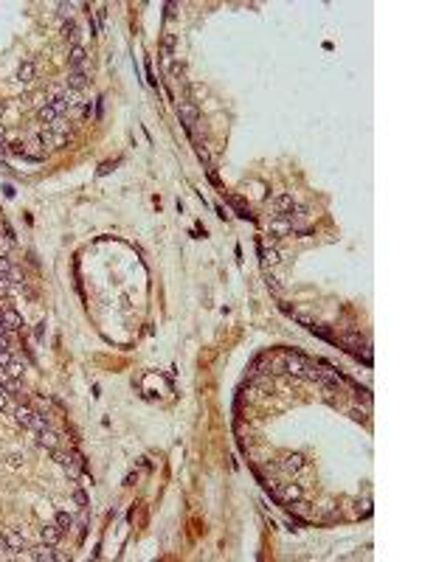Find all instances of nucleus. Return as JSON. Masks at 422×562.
Masks as SVG:
<instances>
[{
  "label": "nucleus",
  "instance_id": "nucleus-26",
  "mask_svg": "<svg viewBox=\"0 0 422 562\" xmlns=\"http://www.w3.org/2000/svg\"><path fill=\"white\" fill-rule=\"evenodd\" d=\"M12 360H14V357H12V351H9V348H0V368H6Z\"/></svg>",
  "mask_w": 422,
  "mask_h": 562
},
{
  "label": "nucleus",
  "instance_id": "nucleus-36",
  "mask_svg": "<svg viewBox=\"0 0 422 562\" xmlns=\"http://www.w3.org/2000/svg\"><path fill=\"white\" fill-rule=\"evenodd\" d=\"M138 481V475H135V472H130V475H127V478H124V483H127V486H133V483H135Z\"/></svg>",
  "mask_w": 422,
  "mask_h": 562
},
{
  "label": "nucleus",
  "instance_id": "nucleus-32",
  "mask_svg": "<svg viewBox=\"0 0 422 562\" xmlns=\"http://www.w3.org/2000/svg\"><path fill=\"white\" fill-rule=\"evenodd\" d=\"M57 9H59V14H62V17H70V9H73V6H70V3H59Z\"/></svg>",
  "mask_w": 422,
  "mask_h": 562
},
{
  "label": "nucleus",
  "instance_id": "nucleus-4",
  "mask_svg": "<svg viewBox=\"0 0 422 562\" xmlns=\"http://www.w3.org/2000/svg\"><path fill=\"white\" fill-rule=\"evenodd\" d=\"M68 65H70V70H85V67H88V54H85V48H82V45L70 48Z\"/></svg>",
  "mask_w": 422,
  "mask_h": 562
},
{
  "label": "nucleus",
  "instance_id": "nucleus-13",
  "mask_svg": "<svg viewBox=\"0 0 422 562\" xmlns=\"http://www.w3.org/2000/svg\"><path fill=\"white\" fill-rule=\"evenodd\" d=\"M259 256H262L265 267H267V264H270V267H273V264H279V250H276V247H265L262 242H259Z\"/></svg>",
  "mask_w": 422,
  "mask_h": 562
},
{
  "label": "nucleus",
  "instance_id": "nucleus-9",
  "mask_svg": "<svg viewBox=\"0 0 422 562\" xmlns=\"http://www.w3.org/2000/svg\"><path fill=\"white\" fill-rule=\"evenodd\" d=\"M40 537H43V542H48V545H57L59 540H62V528H59L57 523L43 526V528H40Z\"/></svg>",
  "mask_w": 422,
  "mask_h": 562
},
{
  "label": "nucleus",
  "instance_id": "nucleus-28",
  "mask_svg": "<svg viewBox=\"0 0 422 562\" xmlns=\"http://www.w3.org/2000/svg\"><path fill=\"white\" fill-rule=\"evenodd\" d=\"M73 500H76L79 509H85V506H88V495L82 492V489H76V492H73Z\"/></svg>",
  "mask_w": 422,
  "mask_h": 562
},
{
  "label": "nucleus",
  "instance_id": "nucleus-22",
  "mask_svg": "<svg viewBox=\"0 0 422 562\" xmlns=\"http://www.w3.org/2000/svg\"><path fill=\"white\" fill-rule=\"evenodd\" d=\"M57 526L62 528V534H65V531L73 526V517H70L68 512H57Z\"/></svg>",
  "mask_w": 422,
  "mask_h": 562
},
{
  "label": "nucleus",
  "instance_id": "nucleus-40",
  "mask_svg": "<svg viewBox=\"0 0 422 562\" xmlns=\"http://www.w3.org/2000/svg\"><path fill=\"white\" fill-rule=\"evenodd\" d=\"M0 411H6V393H0Z\"/></svg>",
  "mask_w": 422,
  "mask_h": 562
},
{
  "label": "nucleus",
  "instance_id": "nucleus-15",
  "mask_svg": "<svg viewBox=\"0 0 422 562\" xmlns=\"http://www.w3.org/2000/svg\"><path fill=\"white\" fill-rule=\"evenodd\" d=\"M34 76H37V67H34V62H31V59L17 67V82H31Z\"/></svg>",
  "mask_w": 422,
  "mask_h": 562
},
{
  "label": "nucleus",
  "instance_id": "nucleus-37",
  "mask_svg": "<svg viewBox=\"0 0 422 562\" xmlns=\"http://www.w3.org/2000/svg\"><path fill=\"white\" fill-rule=\"evenodd\" d=\"M175 11H178V3H169L166 6V17H175Z\"/></svg>",
  "mask_w": 422,
  "mask_h": 562
},
{
  "label": "nucleus",
  "instance_id": "nucleus-11",
  "mask_svg": "<svg viewBox=\"0 0 422 562\" xmlns=\"http://www.w3.org/2000/svg\"><path fill=\"white\" fill-rule=\"evenodd\" d=\"M37 438H40V444L48 450H57L59 447V433H54L51 427H43L40 433H37Z\"/></svg>",
  "mask_w": 422,
  "mask_h": 562
},
{
  "label": "nucleus",
  "instance_id": "nucleus-16",
  "mask_svg": "<svg viewBox=\"0 0 422 562\" xmlns=\"http://www.w3.org/2000/svg\"><path fill=\"white\" fill-rule=\"evenodd\" d=\"M40 144H45V146H62V144H65V135H59V132H51V130H45V132L40 135Z\"/></svg>",
  "mask_w": 422,
  "mask_h": 562
},
{
  "label": "nucleus",
  "instance_id": "nucleus-1",
  "mask_svg": "<svg viewBox=\"0 0 422 562\" xmlns=\"http://www.w3.org/2000/svg\"><path fill=\"white\" fill-rule=\"evenodd\" d=\"M178 115H180V124L186 127V130H194V124H197V118H200V110H197V104H192V101H180Z\"/></svg>",
  "mask_w": 422,
  "mask_h": 562
},
{
  "label": "nucleus",
  "instance_id": "nucleus-12",
  "mask_svg": "<svg viewBox=\"0 0 422 562\" xmlns=\"http://www.w3.org/2000/svg\"><path fill=\"white\" fill-rule=\"evenodd\" d=\"M341 343L349 348V351H355V354H360V346H366L363 337L357 335V332H346V335H341Z\"/></svg>",
  "mask_w": 422,
  "mask_h": 562
},
{
  "label": "nucleus",
  "instance_id": "nucleus-2",
  "mask_svg": "<svg viewBox=\"0 0 422 562\" xmlns=\"http://www.w3.org/2000/svg\"><path fill=\"white\" fill-rule=\"evenodd\" d=\"M25 557L34 562H54V557H57V551H54V545H48V542H40V545H34V548L25 551Z\"/></svg>",
  "mask_w": 422,
  "mask_h": 562
},
{
  "label": "nucleus",
  "instance_id": "nucleus-17",
  "mask_svg": "<svg viewBox=\"0 0 422 562\" xmlns=\"http://www.w3.org/2000/svg\"><path fill=\"white\" fill-rule=\"evenodd\" d=\"M51 107H54V112L62 118V115L70 110V99L68 96H54V99H51Z\"/></svg>",
  "mask_w": 422,
  "mask_h": 562
},
{
  "label": "nucleus",
  "instance_id": "nucleus-6",
  "mask_svg": "<svg viewBox=\"0 0 422 562\" xmlns=\"http://www.w3.org/2000/svg\"><path fill=\"white\" fill-rule=\"evenodd\" d=\"M0 321H3V326H6L9 332H17V329L23 326V315L17 312V309H3V312H0Z\"/></svg>",
  "mask_w": 422,
  "mask_h": 562
},
{
  "label": "nucleus",
  "instance_id": "nucleus-8",
  "mask_svg": "<svg viewBox=\"0 0 422 562\" xmlns=\"http://www.w3.org/2000/svg\"><path fill=\"white\" fill-rule=\"evenodd\" d=\"M282 470L287 472V475H296V472L304 470V455H298V453H290L285 458V464H282Z\"/></svg>",
  "mask_w": 422,
  "mask_h": 562
},
{
  "label": "nucleus",
  "instance_id": "nucleus-38",
  "mask_svg": "<svg viewBox=\"0 0 422 562\" xmlns=\"http://www.w3.org/2000/svg\"><path fill=\"white\" fill-rule=\"evenodd\" d=\"M267 287H270V290H273V292H279V281H276V279H270V276H267Z\"/></svg>",
  "mask_w": 422,
  "mask_h": 562
},
{
  "label": "nucleus",
  "instance_id": "nucleus-7",
  "mask_svg": "<svg viewBox=\"0 0 422 562\" xmlns=\"http://www.w3.org/2000/svg\"><path fill=\"white\" fill-rule=\"evenodd\" d=\"M293 234V219L290 216H276L270 222V236H287Z\"/></svg>",
  "mask_w": 422,
  "mask_h": 562
},
{
  "label": "nucleus",
  "instance_id": "nucleus-5",
  "mask_svg": "<svg viewBox=\"0 0 422 562\" xmlns=\"http://www.w3.org/2000/svg\"><path fill=\"white\" fill-rule=\"evenodd\" d=\"M34 416H37L34 408H28V405H20V408L14 411V422H17L20 427H28V430H31V425H34Z\"/></svg>",
  "mask_w": 422,
  "mask_h": 562
},
{
  "label": "nucleus",
  "instance_id": "nucleus-19",
  "mask_svg": "<svg viewBox=\"0 0 422 562\" xmlns=\"http://www.w3.org/2000/svg\"><path fill=\"white\" fill-rule=\"evenodd\" d=\"M3 537H6V542H9V548H12V551H20L25 545V537L20 534V531H6Z\"/></svg>",
  "mask_w": 422,
  "mask_h": 562
},
{
  "label": "nucleus",
  "instance_id": "nucleus-33",
  "mask_svg": "<svg viewBox=\"0 0 422 562\" xmlns=\"http://www.w3.org/2000/svg\"><path fill=\"white\" fill-rule=\"evenodd\" d=\"M9 287H12V281L6 279V276H0V292H9Z\"/></svg>",
  "mask_w": 422,
  "mask_h": 562
},
{
  "label": "nucleus",
  "instance_id": "nucleus-25",
  "mask_svg": "<svg viewBox=\"0 0 422 562\" xmlns=\"http://www.w3.org/2000/svg\"><path fill=\"white\" fill-rule=\"evenodd\" d=\"M43 427H48V416H43V413H37V416H34V425H31V430H37V433H40V430H43Z\"/></svg>",
  "mask_w": 422,
  "mask_h": 562
},
{
  "label": "nucleus",
  "instance_id": "nucleus-30",
  "mask_svg": "<svg viewBox=\"0 0 422 562\" xmlns=\"http://www.w3.org/2000/svg\"><path fill=\"white\" fill-rule=\"evenodd\" d=\"M293 318H296L298 324H304V326H312V318H310V315H304V312H293Z\"/></svg>",
  "mask_w": 422,
  "mask_h": 562
},
{
  "label": "nucleus",
  "instance_id": "nucleus-41",
  "mask_svg": "<svg viewBox=\"0 0 422 562\" xmlns=\"http://www.w3.org/2000/svg\"><path fill=\"white\" fill-rule=\"evenodd\" d=\"M0 393H6V388H3V380H0Z\"/></svg>",
  "mask_w": 422,
  "mask_h": 562
},
{
  "label": "nucleus",
  "instance_id": "nucleus-20",
  "mask_svg": "<svg viewBox=\"0 0 422 562\" xmlns=\"http://www.w3.org/2000/svg\"><path fill=\"white\" fill-rule=\"evenodd\" d=\"M62 34H65L70 43H73V48L79 45V28H76V22H73V20H65V25H62Z\"/></svg>",
  "mask_w": 422,
  "mask_h": 562
},
{
  "label": "nucleus",
  "instance_id": "nucleus-29",
  "mask_svg": "<svg viewBox=\"0 0 422 562\" xmlns=\"http://www.w3.org/2000/svg\"><path fill=\"white\" fill-rule=\"evenodd\" d=\"M9 250H12V239H9V236H6V239L0 236V256H9Z\"/></svg>",
  "mask_w": 422,
  "mask_h": 562
},
{
  "label": "nucleus",
  "instance_id": "nucleus-3",
  "mask_svg": "<svg viewBox=\"0 0 422 562\" xmlns=\"http://www.w3.org/2000/svg\"><path fill=\"white\" fill-rule=\"evenodd\" d=\"M293 500H301V486L298 483H285L282 492H276V503H293Z\"/></svg>",
  "mask_w": 422,
  "mask_h": 562
},
{
  "label": "nucleus",
  "instance_id": "nucleus-14",
  "mask_svg": "<svg viewBox=\"0 0 422 562\" xmlns=\"http://www.w3.org/2000/svg\"><path fill=\"white\" fill-rule=\"evenodd\" d=\"M85 85H88V73H85V70H70L68 73V87L70 90H82Z\"/></svg>",
  "mask_w": 422,
  "mask_h": 562
},
{
  "label": "nucleus",
  "instance_id": "nucleus-27",
  "mask_svg": "<svg viewBox=\"0 0 422 562\" xmlns=\"http://www.w3.org/2000/svg\"><path fill=\"white\" fill-rule=\"evenodd\" d=\"M3 388H6V391H12V393H17V391H20V380H14V377H9V380L3 382Z\"/></svg>",
  "mask_w": 422,
  "mask_h": 562
},
{
  "label": "nucleus",
  "instance_id": "nucleus-31",
  "mask_svg": "<svg viewBox=\"0 0 422 562\" xmlns=\"http://www.w3.org/2000/svg\"><path fill=\"white\" fill-rule=\"evenodd\" d=\"M9 270H12V261H9L6 256H0V276H6Z\"/></svg>",
  "mask_w": 422,
  "mask_h": 562
},
{
  "label": "nucleus",
  "instance_id": "nucleus-42",
  "mask_svg": "<svg viewBox=\"0 0 422 562\" xmlns=\"http://www.w3.org/2000/svg\"><path fill=\"white\" fill-rule=\"evenodd\" d=\"M0 141H3V127H0Z\"/></svg>",
  "mask_w": 422,
  "mask_h": 562
},
{
  "label": "nucleus",
  "instance_id": "nucleus-39",
  "mask_svg": "<svg viewBox=\"0 0 422 562\" xmlns=\"http://www.w3.org/2000/svg\"><path fill=\"white\" fill-rule=\"evenodd\" d=\"M0 554H9V542H6V537L0 540Z\"/></svg>",
  "mask_w": 422,
  "mask_h": 562
},
{
  "label": "nucleus",
  "instance_id": "nucleus-10",
  "mask_svg": "<svg viewBox=\"0 0 422 562\" xmlns=\"http://www.w3.org/2000/svg\"><path fill=\"white\" fill-rule=\"evenodd\" d=\"M293 205H296V202H293L290 194H276L273 197V208L279 211V216H287V214L293 211Z\"/></svg>",
  "mask_w": 422,
  "mask_h": 562
},
{
  "label": "nucleus",
  "instance_id": "nucleus-24",
  "mask_svg": "<svg viewBox=\"0 0 422 562\" xmlns=\"http://www.w3.org/2000/svg\"><path fill=\"white\" fill-rule=\"evenodd\" d=\"M6 279L12 281V284H23V281H25V276H23V270H17V267L12 264V270L6 273Z\"/></svg>",
  "mask_w": 422,
  "mask_h": 562
},
{
  "label": "nucleus",
  "instance_id": "nucleus-23",
  "mask_svg": "<svg viewBox=\"0 0 422 562\" xmlns=\"http://www.w3.org/2000/svg\"><path fill=\"white\" fill-rule=\"evenodd\" d=\"M310 332H312V335H318V337H324V340H330V343H335L332 332H330V329H324V326H315V324H312V326H310Z\"/></svg>",
  "mask_w": 422,
  "mask_h": 562
},
{
  "label": "nucleus",
  "instance_id": "nucleus-35",
  "mask_svg": "<svg viewBox=\"0 0 422 562\" xmlns=\"http://www.w3.org/2000/svg\"><path fill=\"white\" fill-rule=\"evenodd\" d=\"M349 413H352V419H357V422H363V419H366V413H363V411H357V408H355V411H349Z\"/></svg>",
  "mask_w": 422,
  "mask_h": 562
},
{
  "label": "nucleus",
  "instance_id": "nucleus-21",
  "mask_svg": "<svg viewBox=\"0 0 422 562\" xmlns=\"http://www.w3.org/2000/svg\"><path fill=\"white\" fill-rule=\"evenodd\" d=\"M3 371H6V377H14V380H20V377H23V363H17V360H12V363H9V366H6V368H3Z\"/></svg>",
  "mask_w": 422,
  "mask_h": 562
},
{
  "label": "nucleus",
  "instance_id": "nucleus-18",
  "mask_svg": "<svg viewBox=\"0 0 422 562\" xmlns=\"http://www.w3.org/2000/svg\"><path fill=\"white\" fill-rule=\"evenodd\" d=\"M37 115H40V121L45 124V127H54V121H57V118H59L57 112H54V107H51V104H43Z\"/></svg>",
  "mask_w": 422,
  "mask_h": 562
},
{
  "label": "nucleus",
  "instance_id": "nucleus-34",
  "mask_svg": "<svg viewBox=\"0 0 422 562\" xmlns=\"http://www.w3.org/2000/svg\"><path fill=\"white\" fill-rule=\"evenodd\" d=\"M197 157H200L203 163H208V152H205V149H203V146H200V144H197Z\"/></svg>",
  "mask_w": 422,
  "mask_h": 562
}]
</instances>
